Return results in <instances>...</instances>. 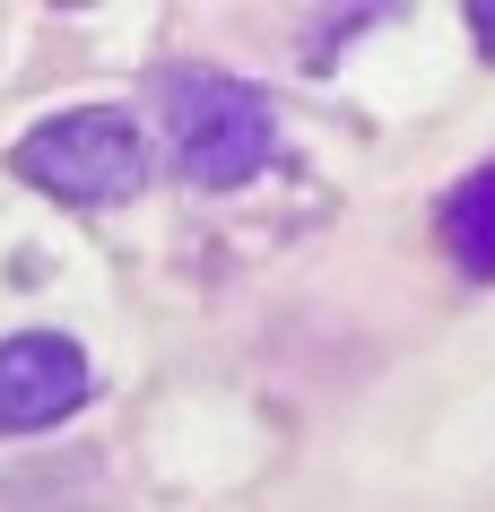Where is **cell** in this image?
I'll return each instance as SVG.
<instances>
[{
  "label": "cell",
  "instance_id": "obj_1",
  "mask_svg": "<svg viewBox=\"0 0 495 512\" xmlns=\"http://www.w3.org/2000/svg\"><path fill=\"white\" fill-rule=\"evenodd\" d=\"M157 113H165V157L174 174L200 191H235L278 157V113L252 79L226 70H165L157 79Z\"/></svg>",
  "mask_w": 495,
  "mask_h": 512
},
{
  "label": "cell",
  "instance_id": "obj_2",
  "mask_svg": "<svg viewBox=\"0 0 495 512\" xmlns=\"http://www.w3.org/2000/svg\"><path fill=\"white\" fill-rule=\"evenodd\" d=\"M9 165H18L35 191L70 200V209H113V200L148 191L157 148H148V131H139L122 105H70V113H53V122H35V131L9 148Z\"/></svg>",
  "mask_w": 495,
  "mask_h": 512
},
{
  "label": "cell",
  "instance_id": "obj_3",
  "mask_svg": "<svg viewBox=\"0 0 495 512\" xmlns=\"http://www.w3.org/2000/svg\"><path fill=\"white\" fill-rule=\"evenodd\" d=\"M96 400V365L61 330H9L0 339V434H44Z\"/></svg>",
  "mask_w": 495,
  "mask_h": 512
},
{
  "label": "cell",
  "instance_id": "obj_4",
  "mask_svg": "<svg viewBox=\"0 0 495 512\" xmlns=\"http://www.w3.org/2000/svg\"><path fill=\"white\" fill-rule=\"evenodd\" d=\"M443 252L461 261V278H495V165H469L443 191Z\"/></svg>",
  "mask_w": 495,
  "mask_h": 512
},
{
  "label": "cell",
  "instance_id": "obj_5",
  "mask_svg": "<svg viewBox=\"0 0 495 512\" xmlns=\"http://www.w3.org/2000/svg\"><path fill=\"white\" fill-rule=\"evenodd\" d=\"M469 27H478V44L495 53V0H478V9H469Z\"/></svg>",
  "mask_w": 495,
  "mask_h": 512
}]
</instances>
